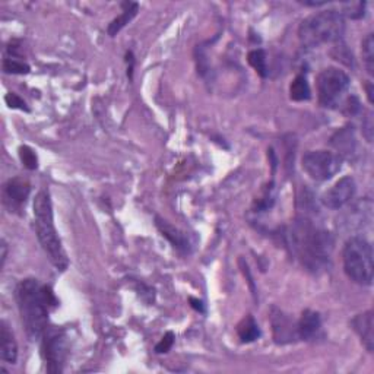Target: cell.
I'll return each mask as SVG.
<instances>
[{
	"mask_svg": "<svg viewBox=\"0 0 374 374\" xmlns=\"http://www.w3.org/2000/svg\"><path fill=\"white\" fill-rule=\"evenodd\" d=\"M290 247L301 265L319 273L331 265L334 238L326 229L317 227L309 218H297L288 231Z\"/></svg>",
	"mask_w": 374,
	"mask_h": 374,
	"instance_id": "cell-1",
	"label": "cell"
},
{
	"mask_svg": "<svg viewBox=\"0 0 374 374\" xmlns=\"http://www.w3.org/2000/svg\"><path fill=\"white\" fill-rule=\"evenodd\" d=\"M16 303L28 336L41 338L47 329L50 309L58 306L53 290L37 279H24L16 288Z\"/></svg>",
	"mask_w": 374,
	"mask_h": 374,
	"instance_id": "cell-2",
	"label": "cell"
},
{
	"mask_svg": "<svg viewBox=\"0 0 374 374\" xmlns=\"http://www.w3.org/2000/svg\"><path fill=\"white\" fill-rule=\"evenodd\" d=\"M34 227L40 245L53 266L58 271H64L69 265V260L54 227L51 197L46 189L40 190L34 199Z\"/></svg>",
	"mask_w": 374,
	"mask_h": 374,
	"instance_id": "cell-3",
	"label": "cell"
},
{
	"mask_svg": "<svg viewBox=\"0 0 374 374\" xmlns=\"http://www.w3.org/2000/svg\"><path fill=\"white\" fill-rule=\"evenodd\" d=\"M344 32V15L335 9H331L306 18L299 28V38L303 46L314 49L321 47L322 44L339 41Z\"/></svg>",
	"mask_w": 374,
	"mask_h": 374,
	"instance_id": "cell-4",
	"label": "cell"
},
{
	"mask_svg": "<svg viewBox=\"0 0 374 374\" xmlns=\"http://www.w3.org/2000/svg\"><path fill=\"white\" fill-rule=\"evenodd\" d=\"M347 277L358 285L373 284V247L364 237H351L342 251Z\"/></svg>",
	"mask_w": 374,
	"mask_h": 374,
	"instance_id": "cell-5",
	"label": "cell"
},
{
	"mask_svg": "<svg viewBox=\"0 0 374 374\" xmlns=\"http://www.w3.org/2000/svg\"><path fill=\"white\" fill-rule=\"evenodd\" d=\"M319 104L325 108H339L349 88V76L338 68H326L317 75Z\"/></svg>",
	"mask_w": 374,
	"mask_h": 374,
	"instance_id": "cell-6",
	"label": "cell"
},
{
	"mask_svg": "<svg viewBox=\"0 0 374 374\" xmlns=\"http://www.w3.org/2000/svg\"><path fill=\"white\" fill-rule=\"evenodd\" d=\"M41 338V356L46 361L47 371L51 374L62 373L69 354L68 336L60 329L47 327Z\"/></svg>",
	"mask_w": 374,
	"mask_h": 374,
	"instance_id": "cell-7",
	"label": "cell"
},
{
	"mask_svg": "<svg viewBox=\"0 0 374 374\" xmlns=\"http://www.w3.org/2000/svg\"><path fill=\"white\" fill-rule=\"evenodd\" d=\"M306 174L316 182L331 180L342 167V158L331 151H309L301 160Z\"/></svg>",
	"mask_w": 374,
	"mask_h": 374,
	"instance_id": "cell-8",
	"label": "cell"
},
{
	"mask_svg": "<svg viewBox=\"0 0 374 374\" xmlns=\"http://www.w3.org/2000/svg\"><path fill=\"white\" fill-rule=\"evenodd\" d=\"M31 193V184L24 177L9 179L3 186V205L9 212H18L25 206Z\"/></svg>",
	"mask_w": 374,
	"mask_h": 374,
	"instance_id": "cell-9",
	"label": "cell"
},
{
	"mask_svg": "<svg viewBox=\"0 0 374 374\" xmlns=\"http://www.w3.org/2000/svg\"><path fill=\"white\" fill-rule=\"evenodd\" d=\"M357 190L353 177H342L336 182L332 189H329L322 196V203L329 209H340L351 202Z\"/></svg>",
	"mask_w": 374,
	"mask_h": 374,
	"instance_id": "cell-10",
	"label": "cell"
},
{
	"mask_svg": "<svg viewBox=\"0 0 374 374\" xmlns=\"http://www.w3.org/2000/svg\"><path fill=\"white\" fill-rule=\"evenodd\" d=\"M271 322H272L273 338L278 344L292 342V340H295L297 338H299L297 325L284 312L278 310L277 307H273V309H272Z\"/></svg>",
	"mask_w": 374,
	"mask_h": 374,
	"instance_id": "cell-11",
	"label": "cell"
},
{
	"mask_svg": "<svg viewBox=\"0 0 374 374\" xmlns=\"http://www.w3.org/2000/svg\"><path fill=\"white\" fill-rule=\"evenodd\" d=\"M155 225L160 229L162 237H166L174 249H177L182 253H190L193 250V241L190 236L184 233L180 228L171 225L166 219L157 216L155 218Z\"/></svg>",
	"mask_w": 374,
	"mask_h": 374,
	"instance_id": "cell-12",
	"label": "cell"
},
{
	"mask_svg": "<svg viewBox=\"0 0 374 374\" xmlns=\"http://www.w3.org/2000/svg\"><path fill=\"white\" fill-rule=\"evenodd\" d=\"M353 327L361 339V344L366 347L369 353L374 349V335H373V312H364L357 314L353 319Z\"/></svg>",
	"mask_w": 374,
	"mask_h": 374,
	"instance_id": "cell-13",
	"label": "cell"
},
{
	"mask_svg": "<svg viewBox=\"0 0 374 374\" xmlns=\"http://www.w3.org/2000/svg\"><path fill=\"white\" fill-rule=\"evenodd\" d=\"M322 321L321 314L313 310H304L299 323H297V331H299V338L304 340H310L317 336L321 332Z\"/></svg>",
	"mask_w": 374,
	"mask_h": 374,
	"instance_id": "cell-14",
	"label": "cell"
},
{
	"mask_svg": "<svg viewBox=\"0 0 374 374\" xmlns=\"http://www.w3.org/2000/svg\"><path fill=\"white\" fill-rule=\"evenodd\" d=\"M0 357L9 364H15L18 358V345L14 334L5 322L0 323Z\"/></svg>",
	"mask_w": 374,
	"mask_h": 374,
	"instance_id": "cell-15",
	"label": "cell"
},
{
	"mask_svg": "<svg viewBox=\"0 0 374 374\" xmlns=\"http://www.w3.org/2000/svg\"><path fill=\"white\" fill-rule=\"evenodd\" d=\"M123 8L125 9H123L122 15H119L117 18H114L112 22H110V25L107 28V32H108L110 37L117 36L119 32L122 31L129 24V22L136 16L138 10H139V5L138 3H125Z\"/></svg>",
	"mask_w": 374,
	"mask_h": 374,
	"instance_id": "cell-16",
	"label": "cell"
},
{
	"mask_svg": "<svg viewBox=\"0 0 374 374\" xmlns=\"http://www.w3.org/2000/svg\"><path fill=\"white\" fill-rule=\"evenodd\" d=\"M237 335L241 339V342L249 344L256 340L260 336V329L253 316H246L237 326Z\"/></svg>",
	"mask_w": 374,
	"mask_h": 374,
	"instance_id": "cell-17",
	"label": "cell"
},
{
	"mask_svg": "<svg viewBox=\"0 0 374 374\" xmlns=\"http://www.w3.org/2000/svg\"><path fill=\"white\" fill-rule=\"evenodd\" d=\"M290 97L292 101H307L310 100L312 90L304 75H299L290 85Z\"/></svg>",
	"mask_w": 374,
	"mask_h": 374,
	"instance_id": "cell-18",
	"label": "cell"
},
{
	"mask_svg": "<svg viewBox=\"0 0 374 374\" xmlns=\"http://www.w3.org/2000/svg\"><path fill=\"white\" fill-rule=\"evenodd\" d=\"M353 129V127H351ZM349 127H345L344 130H340L334 136L332 144L338 151H344L342 153H351V151H354L356 147V138H354V132Z\"/></svg>",
	"mask_w": 374,
	"mask_h": 374,
	"instance_id": "cell-19",
	"label": "cell"
},
{
	"mask_svg": "<svg viewBox=\"0 0 374 374\" xmlns=\"http://www.w3.org/2000/svg\"><path fill=\"white\" fill-rule=\"evenodd\" d=\"M9 51H10L9 56H6L3 59V71L6 73H14V75H27V73H29V71H31L29 66L25 62L19 60L16 58V53L12 49H9Z\"/></svg>",
	"mask_w": 374,
	"mask_h": 374,
	"instance_id": "cell-20",
	"label": "cell"
},
{
	"mask_svg": "<svg viewBox=\"0 0 374 374\" xmlns=\"http://www.w3.org/2000/svg\"><path fill=\"white\" fill-rule=\"evenodd\" d=\"M249 64L253 69L256 71V73L262 78H266L268 76V63H266V53L262 49L251 50L247 56Z\"/></svg>",
	"mask_w": 374,
	"mask_h": 374,
	"instance_id": "cell-21",
	"label": "cell"
},
{
	"mask_svg": "<svg viewBox=\"0 0 374 374\" xmlns=\"http://www.w3.org/2000/svg\"><path fill=\"white\" fill-rule=\"evenodd\" d=\"M362 60L369 72V75H374V40L373 34H369L362 40Z\"/></svg>",
	"mask_w": 374,
	"mask_h": 374,
	"instance_id": "cell-22",
	"label": "cell"
},
{
	"mask_svg": "<svg viewBox=\"0 0 374 374\" xmlns=\"http://www.w3.org/2000/svg\"><path fill=\"white\" fill-rule=\"evenodd\" d=\"M19 158L28 170H36L38 167V158L36 155V152L32 151L29 147L19 148Z\"/></svg>",
	"mask_w": 374,
	"mask_h": 374,
	"instance_id": "cell-23",
	"label": "cell"
},
{
	"mask_svg": "<svg viewBox=\"0 0 374 374\" xmlns=\"http://www.w3.org/2000/svg\"><path fill=\"white\" fill-rule=\"evenodd\" d=\"M5 101L10 108H18V110H24V112H29V108L27 107V103L19 98L15 92H9L5 97Z\"/></svg>",
	"mask_w": 374,
	"mask_h": 374,
	"instance_id": "cell-24",
	"label": "cell"
},
{
	"mask_svg": "<svg viewBox=\"0 0 374 374\" xmlns=\"http://www.w3.org/2000/svg\"><path fill=\"white\" fill-rule=\"evenodd\" d=\"M173 344H174V334L173 332H167L166 335H164V338L160 340V342L157 344L155 353H158V354L169 353V351L173 347Z\"/></svg>",
	"mask_w": 374,
	"mask_h": 374,
	"instance_id": "cell-25",
	"label": "cell"
},
{
	"mask_svg": "<svg viewBox=\"0 0 374 374\" xmlns=\"http://www.w3.org/2000/svg\"><path fill=\"white\" fill-rule=\"evenodd\" d=\"M190 303H192V307L197 312H203V303L199 301V300H196V299H190Z\"/></svg>",
	"mask_w": 374,
	"mask_h": 374,
	"instance_id": "cell-26",
	"label": "cell"
},
{
	"mask_svg": "<svg viewBox=\"0 0 374 374\" xmlns=\"http://www.w3.org/2000/svg\"><path fill=\"white\" fill-rule=\"evenodd\" d=\"M6 253H8V246L5 243V240L2 241V266L5 265V260H6Z\"/></svg>",
	"mask_w": 374,
	"mask_h": 374,
	"instance_id": "cell-27",
	"label": "cell"
}]
</instances>
